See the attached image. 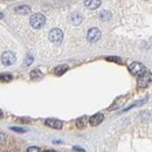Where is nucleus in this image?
<instances>
[{"label": "nucleus", "mask_w": 152, "mask_h": 152, "mask_svg": "<svg viewBox=\"0 0 152 152\" xmlns=\"http://www.w3.org/2000/svg\"><path fill=\"white\" fill-rule=\"evenodd\" d=\"M13 131H17V132H26L27 130L26 129H21V128H15V126H13V128H11Z\"/></svg>", "instance_id": "4be33fe9"}, {"label": "nucleus", "mask_w": 152, "mask_h": 152, "mask_svg": "<svg viewBox=\"0 0 152 152\" xmlns=\"http://www.w3.org/2000/svg\"><path fill=\"white\" fill-rule=\"evenodd\" d=\"M43 152H56V151H54V150H47V151H43Z\"/></svg>", "instance_id": "393cba45"}, {"label": "nucleus", "mask_w": 152, "mask_h": 152, "mask_svg": "<svg viewBox=\"0 0 152 152\" xmlns=\"http://www.w3.org/2000/svg\"><path fill=\"white\" fill-rule=\"evenodd\" d=\"M12 78H13V76L11 75V74H0V81L1 82H10V81H12Z\"/></svg>", "instance_id": "dca6fc26"}, {"label": "nucleus", "mask_w": 152, "mask_h": 152, "mask_svg": "<svg viewBox=\"0 0 152 152\" xmlns=\"http://www.w3.org/2000/svg\"><path fill=\"white\" fill-rule=\"evenodd\" d=\"M62 39H63V33H62L61 29L54 28V29L50 31V33H49V40H50L52 42H54V43H60V42L62 41Z\"/></svg>", "instance_id": "39448f33"}, {"label": "nucleus", "mask_w": 152, "mask_h": 152, "mask_svg": "<svg viewBox=\"0 0 152 152\" xmlns=\"http://www.w3.org/2000/svg\"><path fill=\"white\" fill-rule=\"evenodd\" d=\"M124 102H125V97H121V98H118V99L115 102L114 104L111 105V108H110V109H111V110H115V109H117V108H118V107H121V105H122Z\"/></svg>", "instance_id": "2eb2a0df"}, {"label": "nucleus", "mask_w": 152, "mask_h": 152, "mask_svg": "<svg viewBox=\"0 0 152 152\" xmlns=\"http://www.w3.org/2000/svg\"><path fill=\"white\" fill-rule=\"evenodd\" d=\"M76 125H77V128H80V129L86 128V125H87V119H86V117L78 118V119L76 121Z\"/></svg>", "instance_id": "4468645a"}, {"label": "nucleus", "mask_w": 152, "mask_h": 152, "mask_svg": "<svg viewBox=\"0 0 152 152\" xmlns=\"http://www.w3.org/2000/svg\"><path fill=\"white\" fill-rule=\"evenodd\" d=\"M29 22H31V25H32V27H33V28L39 29V28H41V27H43V26H45L46 18H45V15H43V14H41V13H35V14H33V15L31 17Z\"/></svg>", "instance_id": "f257e3e1"}, {"label": "nucleus", "mask_w": 152, "mask_h": 152, "mask_svg": "<svg viewBox=\"0 0 152 152\" xmlns=\"http://www.w3.org/2000/svg\"><path fill=\"white\" fill-rule=\"evenodd\" d=\"M5 143H6V134L0 131V146L4 145Z\"/></svg>", "instance_id": "a211bd4d"}, {"label": "nucleus", "mask_w": 152, "mask_h": 152, "mask_svg": "<svg viewBox=\"0 0 152 152\" xmlns=\"http://www.w3.org/2000/svg\"><path fill=\"white\" fill-rule=\"evenodd\" d=\"M2 117H4V113L0 110V118H2Z\"/></svg>", "instance_id": "b1692460"}, {"label": "nucleus", "mask_w": 152, "mask_h": 152, "mask_svg": "<svg viewBox=\"0 0 152 152\" xmlns=\"http://www.w3.org/2000/svg\"><path fill=\"white\" fill-rule=\"evenodd\" d=\"M2 18H4V14H2L1 12H0V19H2Z\"/></svg>", "instance_id": "a878e982"}, {"label": "nucleus", "mask_w": 152, "mask_h": 152, "mask_svg": "<svg viewBox=\"0 0 152 152\" xmlns=\"http://www.w3.org/2000/svg\"><path fill=\"white\" fill-rule=\"evenodd\" d=\"M26 152H40V149H39L38 146H31V148L27 149Z\"/></svg>", "instance_id": "aec40b11"}, {"label": "nucleus", "mask_w": 152, "mask_h": 152, "mask_svg": "<svg viewBox=\"0 0 152 152\" xmlns=\"http://www.w3.org/2000/svg\"><path fill=\"white\" fill-rule=\"evenodd\" d=\"M1 61L5 66H12L17 61V56L12 53V52H5L2 55H1Z\"/></svg>", "instance_id": "7ed1b4c3"}, {"label": "nucleus", "mask_w": 152, "mask_h": 152, "mask_svg": "<svg viewBox=\"0 0 152 152\" xmlns=\"http://www.w3.org/2000/svg\"><path fill=\"white\" fill-rule=\"evenodd\" d=\"M87 38H88V41H90V42H97L101 39V31L98 28H91V29H89Z\"/></svg>", "instance_id": "423d86ee"}, {"label": "nucleus", "mask_w": 152, "mask_h": 152, "mask_svg": "<svg viewBox=\"0 0 152 152\" xmlns=\"http://www.w3.org/2000/svg\"><path fill=\"white\" fill-rule=\"evenodd\" d=\"M107 60L108 61H114V62H117V63H121L122 62V60L119 57H116V56H109L107 57Z\"/></svg>", "instance_id": "6ab92c4d"}, {"label": "nucleus", "mask_w": 152, "mask_h": 152, "mask_svg": "<svg viewBox=\"0 0 152 152\" xmlns=\"http://www.w3.org/2000/svg\"><path fill=\"white\" fill-rule=\"evenodd\" d=\"M74 150H75V151H77V152H86L83 149H80V148H77V146H74Z\"/></svg>", "instance_id": "5701e85b"}, {"label": "nucleus", "mask_w": 152, "mask_h": 152, "mask_svg": "<svg viewBox=\"0 0 152 152\" xmlns=\"http://www.w3.org/2000/svg\"><path fill=\"white\" fill-rule=\"evenodd\" d=\"M129 70H130V73L132 75H142V74L145 73L144 66L142 63H139V62H133V63H131L130 67H129Z\"/></svg>", "instance_id": "20e7f679"}, {"label": "nucleus", "mask_w": 152, "mask_h": 152, "mask_svg": "<svg viewBox=\"0 0 152 152\" xmlns=\"http://www.w3.org/2000/svg\"><path fill=\"white\" fill-rule=\"evenodd\" d=\"M152 82V74L150 72H145L144 74L138 77V81H137V86L139 88H145L148 87L150 83Z\"/></svg>", "instance_id": "f03ea898"}, {"label": "nucleus", "mask_w": 152, "mask_h": 152, "mask_svg": "<svg viewBox=\"0 0 152 152\" xmlns=\"http://www.w3.org/2000/svg\"><path fill=\"white\" fill-rule=\"evenodd\" d=\"M84 5L89 10H96L101 6V0H86Z\"/></svg>", "instance_id": "1a4fd4ad"}, {"label": "nucleus", "mask_w": 152, "mask_h": 152, "mask_svg": "<svg viewBox=\"0 0 152 152\" xmlns=\"http://www.w3.org/2000/svg\"><path fill=\"white\" fill-rule=\"evenodd\" d=\"M42 77H43V74L39 69H34V70L31 72V78L32 80H40Z\"/></svg>", "instance_id": "f8f14e48"}, {"label": "nucleus", "mask_w": 152, "mask_h": 152, "mask_svg": "<svg viewBox=\"0 0 152 152\" xmlns=\"http://www.w3.org/2000/svg\"><path fill=\"white\" fill-rule=\"evenodd\" d=\"M15 13H18V14H28V13H31V7L26 6V5L18 6V7H15Z\"/></svg>", "instance_id": "9d476101"}, {"label": "nucleus", "mask_w": 152, "mask_h": 152, "mask_svg": "<svg viewBox=\"0 0 152 152\" xmlns=\"http://www.w3.org/2000/svg\"><path fill=\"white\" fill-rule=\"evenodd\" d=\"M45 123H46L47 126H49L52 129H56V130L62 129V126H63V123L58 119H55V118H48V119H46Z\"/></svg>", "instance_id": "0eeeda50"}, {"label": "nucleus", "mask_w": 152, "mask_h": 152, "mask_svg": "<svg viewBox=\"0 0 152 152\" xmlns=\"http://www.w3.org/2000/svg\"><path fill=\"white\" fill-rule=\"evenodd\" d=\"M103 118H104V116L102 114H95L94 116H91L89 118V123H90L91 126H96V125H98V124L102 123Z\"/></svg>", "instance_id": "6e6552de"}, {"label": "nucleus", "mask_w": 152, "mask_h": 152, "mask_svg": "<svg viewBox=\"0 0 152 152\" xmlns=\"http://www.w3.org/2000/svg\"><path fill=\"white\" fill-rule=\"evenodd\" d=\"M32 62H33V56L28 55V56H27V58H26V62H25V64H26V66H29Z\"/></svg>", "instance_id": "412c9836"}, {"label": "nucleus", "mask_w": 152, "mask_h": 152, "mask_svg": "<svg viewBox=\"0 0 152 152\" xmlns=\"http://www.w3.org/2000/svg\"><path fill=\"white\" fill-rule=\"evenodd\" d=\"M110 18H111V14L109 13V12H102L101 13V20L102 21H108V20H110Z\"/></svg>", "instance_id": "f3484780"}, {"label": "nucleus", "mask_w": 152, "mask_h": 152, "mask_svg": "<svg viewBox=\"0 0 152 152\" xmlns=\"http://www.w3.org/2000/svg\"><path fill=\"white\" fill-rule=\"evenodd\" d=\"M67 70H68V66L67 64H61V66H57L56 68L54 69V73H55V75L60 76L62 74H64Z\"/></svg>", "instance_id": "9b49d317"}, {"label": "nucleus", "mask_w": 152, "mask_h": 152, "mask_svg": "<svg viewBox=\"0 0 152 152\" xmlns=\"http://www.w3.org/2000/svg\"><path fill=\"white\" fill-rule=\"evenodd\" d=\"M70 20H72V22H73L74 25H78V23L82 21V15L78 14V13H74V14L70 17Z\"/></svg>", "instance_id": "ddd939ff"}]
</instances>
